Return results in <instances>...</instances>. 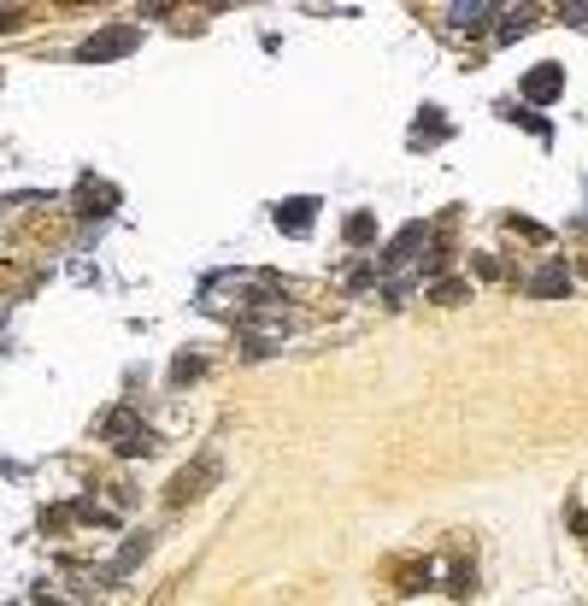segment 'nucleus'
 Segmentation results:
<instances>
[{
	"mask_svg": "<svg viewBox=\"0 0 588 606\" xmlns=\"http://www.w3.org/2000/svg\"><path fill=\"white\" fill-rule=\"evenodd\" d=\"M212 477H218V459H212V453H200L195 466H182L177 477H171V489H165V507H182V501H200V494L212 489Z\"/></svg>",
	"mask_w": 588,
	"mask_h": 606,
	"instance_id": "f257e3e1",
	"label": "nucleus"
},
{
	"mask_svg": "<svg viewBox=\"0 0 588 606\" xmlns=\"http://www.w3.org/2000/svg\"><path fill=\"white\" fill-rule=\"evenodd\" d=\"M106 442H113L118 453H147V448H154V436H147V424H141L130 407L106 412Z\"/></svg>",
	"mask_w": 588,
	"mask_h": 606,
	"instance_id": "f03ea898",
	"label": "nucleus"
},
{
	"mask_svg": "<svg viewBox=\"0 0 588 606\" xmlns=\"http://www.w3.org/2000/svg\"><path fill=\"white\" fill-rule=\"evenodd\" d=\"M136 47V29H106V36H95V42H83V59L95 65V59H118Z\"/></svg>",
	"mask_w": 588,
	"mask_h": 606,
	"instance_id": "7ed1b4c3",
	"label": "nucleus"
},
{
	"mask_svg": "<svg viewBox=\"0 0 588 606\" xmlns=\"http://www.w3.org/2000/svg\"><path fill=\"white\" fill-rule=\"evenodd\" d=\"M565 289H571V271L559 265V259H553V265H542L530 277V295H542V300H553V295H565Z\"/></svg>",
	"mask_w": 588,
	"mask_h": 606,
	"instance_id": "20e7f679",
	"label": "nucleus"
},
{
	"mask_svg": "<svg viewBox=\"0 0 588 606\" xmlns=\"http://www.w3.org/2000/svg\"><path fill=\"white\" fill-rule=\"evenodd\" d=\"M559 83H565V71L559 65H542V71L524 77V95H530V100H553V95H559Z\"/></svg>",
	"mask_w": 588,
	"mask_h": 606,
	"instance_id": "39448f33",
	"label": "nucleus"
},
{
	"mask_svg": "<svg viewBox=\"0 0 588 606\" xmlns=\"http://www.w3.org/2000/svg\"><path fill=\"white\" fill-rule=\"evenodd\" d=\"M312 218H318V200H312V195H300V200H289V206H277V224L294 230V236H300Z\"/></svg>",
	"mask_w": 588,
	"mask_h": 606,
	"instance_id": "423d86ee",
	"label": "nucleus"
},
{
	"mask_svg": "<svg viewBox=\"0 0 588 606\" xmlns=\"http://www.w3.org/2000/svg\"><path fill=\"white\" fill-rule=\"evenodd\" d=\"M448 13H453V24H459V29H483L500 6H489V0H459V6H448Z\"/></svg>",
	"mask_w": 588,
	"mask_h": 606,
	"instance_id": "0eeeda50",
	"label": "nucleus"
},
{
	"mask_svg": "<svg viewBox=\"0 0 588 606\" xmlns=\"http://www.w3.org/2000/svg\"><path fill=\"white\" fill-rule=\"evenodd\" d=\"M418 241H424V230H418V224H412V230H400V241L389 248V265H394V259H407L412 248H418Z\"/></svg>",
	"mask_w": 588,
	"mask_h": 606,
	"instance_id": "6e6552de",
	"label": "nucleus"
},
{
	"mask_svg": "<svg viewBox=\"0 0 588 606\" xmlns=\"http://www.w3.org/2000/svg\"><path fill=\"white\" fill-rule=\"evenodd\" d=\"M371 230H377V224H371V212H353V218H348V241H371Z\"/></svg>",
	"mask_w": 588,
	"mask_h": 606,
	"instance_id": "1a4fd4ad",
	"label": "nucleus"
},
{
	"mask_svg": "<svg viewBox=\"0 0 588 606\" xmlns=\"http://www.w3.org/2000/svg\"><path fill=\"white\" fill-rule=\"evenodd\" d=\"M171 377H177V383H182V377H200V359H189V353H182L177 366H171Z\"/></svg>",
	"mask_w": 588,
	"mask_h": 606,
	"instance_id": "9d476101",
	"label": "nucleus"
},
{
	"mask_svg": "<svg viewBox=\"0 0 588 606\" xmlns=\"http://www.w3.org/2000/svg\"><path fill=\"white\" fill-rule=\"evenodd\" d=\"M36 606H71V601H59V594H47V589H42V594H36Z\"/></svg>",
	"mask_w": 588,
	"mask_h": 606,
	"instance_id": "9b49d317",
	"label": "nucleus"
}]
</instances>
